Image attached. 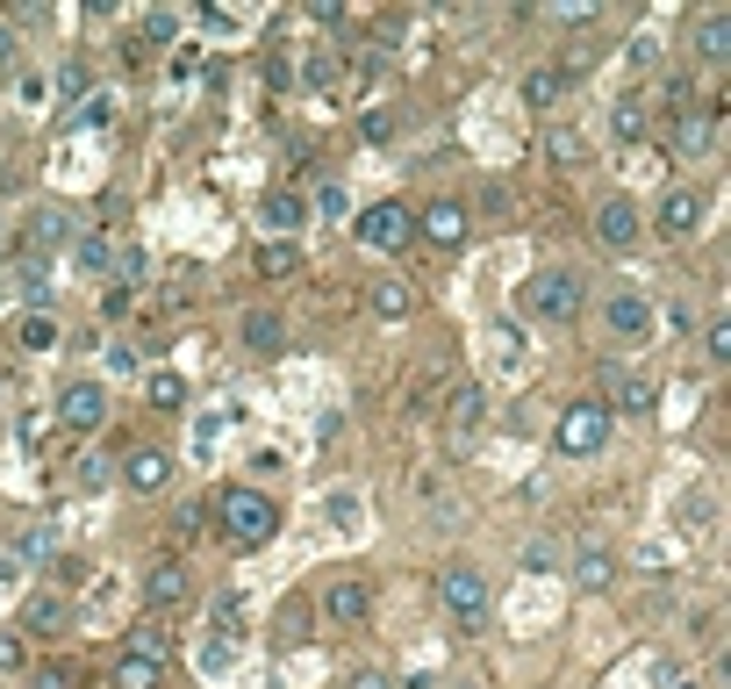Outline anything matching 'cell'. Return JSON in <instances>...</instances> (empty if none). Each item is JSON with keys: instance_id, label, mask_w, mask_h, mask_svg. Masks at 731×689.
Here are the masks:
<instances>
[{"instance_id": "obj_1", "label": "cell", "mask_w": 731, "mask_h": 689, "mask_svg": "<svg viewBox=\"0 0 731 689\" xmlns=\"http://www.w3.org/2000/svg\"><path fill=\"white\" fill-rule=\"evenodd\" d=\"M280 524H288V510H280V496H272V488H258V482H230L216 496V532H222V546H230V553L272 546V539H280Z\"/></svg>"}, {"instance_id": "obj_44", "label": "cell", "mask_w": 731, "mask_h": 689, "mask_svg": "<svg viewBox=\"0 0 731 689\" xmlns=\"http://www.w3.org/2000/svg\"><path fill=\"white\" fill-rule=\"evenodd\" d=\"M108 482H115V460L86 452V460H80V488H108Z\"/></svg>"}, {"instance_id": "obj_19", "label": "cell", "mask_w": 731, "mask_h": 689, "mask_svg": "<svg viewBox=\"0 0 731 689\" xmlns=\"http://www.w3.org/2000/svg\"><path fill=\"white\" fill-rule=\"evenodd\" d=\"M237 344L252 352V360H272V352L288 344V316L272 310V302H252V310L237 316Z\"/></svg>"}, {"instance_id": "obj_22", "label": "cell", "mask_w": 731, "mask_h": 689, "mask_svg": "<svg viewBox=\"0 0 731 689\" xmlns=\"http://www.w3.org/2000/svg\"><path fill=\"white\" fill-rule=\"evenodd\" d=\"M480 424H488V388H480V380H460L452 402H444V431H452V446H466Z\"/></svg>"}, {"instance_id": "obj_48", "label": "cell", "mask_w": 731, "mask_h": 689, "mask_svg": "<svg viewBox=\"0 0 731 689\" xmlns=\"http://www.w3.org/2000/svg\"><path fill=\"white\" fill-rule=\"evenodd\" d=\"M266 86H272V94H288V86H294V58L272 51V58H266Z\"/></svg>"}, {"instance_id": "obj_13", "label": "cell", "mask_w": 731, "mask_h": 689, "mask_svg": "<svg viewBox=\"0 0 731 689\" xmlns=\"http://www.w3.org/2000/svg\"><path fill=\"white\" fill-rule=\"evenodd\" d=\"M58 424L72 431V438H94V431H108V380L80 374L58 388Z\"/></svg>"}, {"instance_id": "obj_26", "label": "cell", "mask_w": 731, "mask_h": 689, "mask_svg": "<svg viewBox=\"0 0 731 689\" xmlns=\"http://www.w3.org/2000/svg\"><path fill=\"white\" fill-rule=\"evenodd\" d=\"M545 158H552V172H588V137L574 122H552L545 130Z\"/></svg>"}, {"instance_id": "obj_17", "label": "cell", "mask_w": 731, "mask_h": 689, "mask_svg": "<svg viewBox=\"0 0 731 689\" xmlns=\"http://www.w3.org/2000/svg\"><path fill=\"white\" fill-rule=\"evenodd\" d=\"M689 58H696V72H724L731 65V8H703V15H696Z\"/></svg>"}, {"instance_id": "obj_11", "label": "cell", "mask_w": 731, "mask_h": 689, "mask_svg": "<svg viewBox=\"0 0 731 689\" xmlns=\"http://www.w3.org/2000/svg\"><path fill=\"white\" fill-rule=\"evenodd\" d=\"M596 316H602V330H610V344H646L653 324H660V310L646 302V288H610L596 302Z\"/></svg>"}, {"instance_id": "obj_2", "label": "cell", "mask_w": 731, "mask_h": 689, "mask_svg": "<svg viewBox=\"0 0 731 689\" xmlns=\"http://www.w3.org/2000/svg\"><path fill=\"white\" fill-rule=\"evenodd\" d=\"M516 310H524L531 324L566 330V324H581V316H588V280H581L574 266H531L524 288H516Z\"/></svg>"}, {"instance_id": "obj_3", "label": "cell", "mask_w": 731, "mask_h": 689, "mask_svg": "<svg viewBox=\"0 0 731 689\" xmlns=\"http://www.w3.org/2000/svg\"><path fill=\"white\" fill-rule=\"evenodd\" d=\"M610 438H617V416L602 396H566L560 416H552V452L560 460H596Z\"/></svg>"}, {"instance_id": "obj_27", "label": "cell", "mask_w": 731, "mask_h": 689, "mask_svg": "<svg viewBox=\"0 0 731 689\" xmlns=\"http://www.w3.org/2000/svg\"><path fill=\"white\" fill-rule=\"evenodd\" d=\"M252 274L258 280H294V274H302V244H280V238L252 244Z\"/></svg>"}, {"instance_id": "obj_23", "label": "cell", "mask_w": 731, "mask_h": 689, "mask_svg": "<svg viewBox=\"0 0 731 689\" xmlns=\"http://www.w3.org/2000/svg\"><path fill=\"white\" fill-rule=\"evenodd\" d=\"M617 575H624V560H617L610 546H581V553H574V575H566V582H574L581 596H610Z\"/></svg>"}, {"instance_id": "obj_21", "label": "cell", "mask_w": 731, "mask_h": 689, "mask_svg": "<svg viewBox=\"0 0 731 689\" xmlns=\"http://www.w3.org/2000/svg\"><path fill=\"white\" fill-rule=\"evenodd\" d=\"M258 223H266L280 244H294V230L308 223V194L302 188H266L258 194Z\"/></svg>"}, {"instance_id": "obj_12", "label": "cell", "mask_w": 731, "mask_h": 689, "mask_svg": "<svg viewBox=\"0 0 731 689\" xmlns=\"http://www.w3.org/2000/svg\"><path fill=\"white\" fill-rule=\"evenodd\" d=\"M596 396L610 402V416H653V410H660V380H653L646 366L602 360V388H596Z\"/></svg>"}, {"instance_id": "obj_49", "label": "cell", "mask_w": 731, "mask_h": 689, "mask_svg": "<svg viewBox=\"0 0 731 689\" xmlns=\"http://www.w3.org/2000/svg\"><path fill=\"white\" fill-rule=\"evenodd\" d=\"M108 116H115V101H108V94H86V101H80V122H94V130H101Z\"/></svg>"}, {"instance_id": "obj_29", "label": "cell", "mask_w": 731, "mask_h": 689, "mask_svg": "<svg viewBox=\"0 0 731 689\" xmlns=\"http://www.w3.org/2000/svg\"><path fill=\"white\" fill-rule=\"evenodd\" d=\"M108 689H166V661L115 654V668H108Z\"/></svg>"}, {"instance_id": "obj_5", "label": "cell", "mask_w": 731, "mask_h": 689, "mask_svg": "<svg viewBox=\"0 0 731 689\" xmlns=\"http://www.w3.org/2000/svg\"><path fill=\"white\" fill-rule=\"evenodd\" d=\"M374 611H380V589L352 568H330V582L316 589V618L330 632H358V625H374Z\"/></svg>"}, {"instance_id": "obj_30", "label": "cell", "mask_w": 731, "mask_h": 689, "mask_svg": "<svg viewBox=\"0 0 731 689\" xmlns=\"http://www.w3.org/2000/svg\"><path fill=\"white\" fill-rule=\"evenodd\" d=\"M144 402H151L158 416H180V410H187V380L172 374V366H151V380H144Z\"/></svg>"}, {"instance_id": "obj_15", "label": "cell", "mask_w": 731, "mask_h": 689, "mask_svg": "<svg viewBox=\"0 0 731 689\" xmlns=\"http://www.w3.org/2000/svg\"><path fill=\"white\" fill-rule=\"evenodd\" d=\"M717 130H724V101H696V108H681V116L667 122V144H674V158H710Z\"/></svg>"}, {"instance_id": "obj_28", "label": "cell", "mask_w": 731, "mask_h": 689, "mask_svg": "<svg viewBox=\"0 0 731 689\" xmlns=\"http://www.w3.org/2000/svg\"><path fill=\"white\" fill-rule=\"evenodd\" d=\"M646 130H653L646 101H638V94H617V101H610V137L631 152V144H646Z\"/></svg>"}, {"instance_id": "obj_45", "label": "cell", "mask_w": 731, "mask_h": 689, "mask_svg": "<svg viewBox=\"0 0 731 689\" xmlns=\"http://www.w3.org/2000/svg\"><path fill=\"white\" fill-rule=\"evenodd\" d=\"M0 72H22V36L8 15H0Z\"/></svg>"}, {"instance_id": "obj_6", "label": "cell", "mask_w": 731, "mask_h": 689, "mask_svg": "<svg viewBox=\"0 0 731 689\" xmlns=\"http://www.w3.org/2000/svg\"><path fill=\"white\" fill-rule=\"evenodd\" d=\"M352 238H358V252H374V258H402V252H416V216H409V202L388 194V202L352 216Z\"/></svg>"}, {"instance_id": "obj_51", "label": "cell", "mask_w": 731, "mask_h": 689, "mask_svg": "<svg viewBox=\"0 0 731 689\" xmlns=\"http://www.w3.org/2000/svg\"><path fill=\"white\" fill-rule=\"evenodd\" d=\"M130 302H136L130 288H108V294H101V316H130Z\"/></svg>"}, {"instance_id": "obj_36", "label": "cell", "mask_w": 731, "mask_h": 689, "mask_svg": "<svg viewBox=\"0 0 731 689\" xmlns=\"http://www.w3.org/2000/svg\"><path fill=\"white\" fill-rule=\"evenodd\" d=\"M703 360L731 366V316H710V324H703Z\"/></svg>"}, {"instance_id": "obj_52", "label": "cell", "mask_w": 731, "mask_h": 689, "mask_svg": "<svg viewBox=\"0 0 731 689\" xmlns=\"http://www.w3.org/2000/svg\"><path fill=\"white\" fill-rule=\"evenodd\" d=\"M674 689H710V675H681V682Z\"/></svg>"}, {"instance_id": "obj_53", "label": "cell", "mask_w": 731, "mask_h": 689, "mask_svg": "<svg viewBox=\"0 0 731 689\" xmlns=\"http://www.w3.org/2000/svg\"><path fill=\"white\" fill-rule=\"evenodd\" d=\"M8 575H15V560H0V582H8Z\"/></svg>"}, {"instance_id": "obj_46", "label": "cell", "mask_w": 731, "mask_h": 689, "mask_svg": "<svg viewBox=\"0 0 731 689\" xmlns=\"http://www.w3.org/2000/svg\"><path fill=\"white\" fill-rule=\"evenodd\" d=\"M631 72H653L660 65V44H653V36H631V58H624Z\"/></svg>"}, {"instance_id": "obj_31", "label": "cell", "mask_w": 731, "mask_h": 689, "mask_svg": "<svg viewBox=\"0 0 731 689\" xmlns=\"http://www.w3.org/2000/svg\"><path fill=\"white\" fill-rule=\"evenodd\" d=\"M122 654H144V661H172V632L158 618H136L130 639H122Z\"/></svg>"}, {"instance_id": "obj_32", "label": "cell", "mask_w": 731, "mask_h": 689, "mask_svg": "<svg viewBox=\"0 0 731 689\" xmlns=\"http://www.w3.org/2000/svg\"><path fill=\"white\" fill-rule=\"evenodd\" d=\"M72 252H80V266H86L94 280L115 274V238H108V230H86V238H72Z\"/></svg>"}, {"instance_id": "obj_43", "label": "cell", "mask_w": 731, "mask_h": 689, "mask_svg": "<svg viewBox=\"0 0 731 689\" xmlns=\"http://www.w3.org/2000/svg\"><path fill=\"white\" fill-rule=\"evenodd\" d=\"M524 568L531 575H552V568H560V546H552V539H531V546H524Z\"/></svg>"}, {"instance_id": "obj_47", "label": "cell", "mask_w": 731, "mask_h": 689, "mask_svg": "<svg viewBox=\"0 0 731 689\" xmlns=\"http://www.w3.org/2000/svg\"><path fill=\"white\" fill-rule=\"evenodd\" d=\"M344 689H402V682H394L388 668H352V675H344Z\"/></svg>"}, {"instance_id": "obj_41", "label": "cell", "mask_w": 731, "mask_h": 689, "mask_svg": "<svg viewBox=\"0 0 731 689\" xmlns=\"http://www.w3.org/2000/svg\"><path fill=\"white\" fill-rule=\"evenodd\" d=\"M308 208H316V216H330V223H338V216H352V202H344V188H338V180L308 194Z\"/></svg>"}, {"instance_id": "obj_55", "label": "cell", "mask_w": 731, "mask_h": 689, "mask_svg": "<svg viewBox=\"0 0 731 689\" xmlns=\"http://www.w3.org/2000/svg\"><path fill=\"white\" fill-rule=\"evenodd\" d=\"M460 689H488V682H460Z\"/></svg>"}, {"instance_id": "obj_56", "label": "cell", "mask_w": 731, "mask_h": 689, "mask_svg": "<svg viewBox=\"0 0 731 689\" xmlns=\"http://www.w3.org/2000/svg\"><path fill=\"white\" fill-rule=\"evenodd\" d=\"M0 388H8V380H0Z\"/></svg>"}, {"instance_id": "obj_4", "label": "cell", "mask_w": 731, "mask_h": 689, "mask_svg": "<svg viewBox=\"0 0 731 689\" xmlns=\"http://www.w3.org/2000/svg\"><path fill=\"white\" fill-rule=\"evenodd\" d=\"M430 589H438V611L460 625V632H480V625H488V603H495L488 568H474V560H444Z\"/></svg>"}, {"instance_id": "obj_35", "label": "cell", "mask_w": 731, "mask_h": 689, "mask_svg": "<svg viewBox=\"0 0 731 689\" xmlns=\"http://www.w3.org/2000/svg\"><path fill=\"white\" fill-rule=\"evenodd\" d=\"M358 137H366V144H394V137H402V116H394L388 101L366 108V116H358Z\"/></svg>"}, {"instance_id": "obj_20", "label": "cell", "mask_w": 731, "mask_h": 689, "mask_svg": "<svg viewBox=\"0 0 731 689\" xmlns=\"http://www.w3.org/2000/svg\"><path fill=\"white\" fill-rule=\"evenodd\" d=\"M65 625H72V596H65V589H36V596L22 603V625H15V632L22 639H58Z\"/></svg>"}, {"instance_id": "obj_38", "label": "cell", "mask_w": 731, "mask_h": 689, "mask_svg": "<svg viewBox=\"0 0 731 689\" xmlns=\"http://www.w3.org/2000/svg\"><path fill=\"white\" fill-rule=\"evenodd\" d=\"M72 682H80L72 661H36V668H29V689H72Z\"/></svg>"}, {"instance_id": "obj_34", "label": "cell", "mask_w": 731, "mask_h": 689, "mask_svg": "<svg viewBox=\"0 0 731 689\" xmlns=\"http://www.w3.org/2000/svg\"><path fill=\"white\" fill-rule=\"evenodd\" d=\"M15 280H22V302H29V310H51V266H44V258H15Z\"/></svg>"}, {"instance_id": "obj_18", "label": "cell", "mask_w": 731, "mask_h": 689, "mask_svg": "<svg viewBox=\"0 0 731 689\" xmlns=\"http://www.w3.org/2000/svg\"><path fill=\"white\" fill-rule=\"evenodd\" d=\"M416 302H424V294L409 288L402 274H374V280H366V316H374V324H409Z\"/></svg>"}, {"instance_id": "obj_10", "label": "cell", "mask_w": 731, "mask_h": 689, "mask_svg": "<svg viewBox=\"0 0 731 689\" xmlns=\"http://www.w3.org/2000/svg\"><path fill=\"white\" fill-rule=\"evenodd\" d=\"M588 238L602 244V252H638V244H646V208L631 202V194H602L596 202V216H588Z\"/></svg>"}, {"instance_id": "obj_7", "label": "cell", "mask_w": 731, "mask_h": 689, "mask_svg": "<svg viewBox=\"0 0 731 689\" xmlns=\"http://www.w3.org/2000/svg\"><path fill=\"white\" fill-rule=\"evenodd\" d=\"M703 216H710V194H703L696 180H674V188L653 202V223H646V230H653L660 244H689V238L703 230Z\"/></svg>"}, {"instance_id": "obj_37", "label": "cell", "mask_w": 731, "mask_h": 689, "mask_svg": "<svg viewBox=\"0 0 731 689\" xmlns=\"http://www.w3.org/2000/svg\"><path fill=\"white\" fill-rule=\"evenodd\" d=\"M22 668H29V639L15 625H0V675H22Z\"/></svg>"}, {"instance_id": "obj_25", "label": "cell", "mask_w": 731, "mask_h": 689, "mask_svg": "<svg viewBox=\"0 0 731 689\" xmlns=\"http://www.w3.org/2000/svg\"><path fill=\"white\" fill-rule=\"evenodd\" d=\"M58 344H65V330H58V316L51 310H22L15 316V352H58Z\"/></svg>"}, {"instance_id": "obj_33", "label": "cell", "mask_w": 731, "mask_h": 689, "mask_svg": "<svg viewBox=\"0 0 731 689\" xmlns=\"http://www.w3.org/2000/svg\"><path fill=\"white\" fill-rule=\"evenodd\" d=\"M308 625H316V596H288V603H280V632H272V639H280V646H302Z\"/></svg>"}, {"instance_id": "obj_9", "label": "cell", "mask_w": 731, "mask_h": 689, "mask_svg": "<svg viewBox=\"0 0 731 689\" xmlns=\"http://www.w3.org/2000/svg\"><path fill=\"white\" fill-rule=\"evenodd\" d=\"M136 589H144V611H151V618L166 625V618H180V611L194 603V568L180 560V553H158L151 568H144V582H136Z\"/></svg>"}, {"instance_id": "obj_50", "label": "cell", "mask_w": 731, "mask_h": 689, "mask_svg": "<svg viewBox=\"0 0 731 689\" xmlns=\"http://www.w3.org/2000/svg\"><path fill=\"white\" fill-rule=\"evenodd\" d=\"M480 208H495V216H510V188H502V180H488V188H480Z\"/></svg>"}, {"instance_id": "obj_24", "label": "cell", "mask_w": 731, "mask_h": 689, "mask_svg": "<svg viewBox=\"0 0 731 689\" xmlns=\"http://www.w3.org/2000/svg\"><path fill=\"white\" fill-rule=\"evenodd\" d=\"M566 94H574V86L560 80V65H552V58H545V65H531V72H524V108H531V116H552V108H560Z\"/></svg>"}, {"instance_id": "obj_14", "label": "cell", "mask_w": 731, "mask_h": 689, "mask_svg": "<svg viewBox=\"0 0 731 689\" xmlns=\"http://www.w3.org/2000/svg\"><path fill=\"white\" fill-rule=\"evenodd\" d=\"M72 244V208H58V202H36L29 216H22V238H15V252L22 258H44L51 266L58 252Z\"/></svg>"}, {"instance_id": "obj_40", "label": "cell", "mask_w": 731, "mask_h": 689, "mask_svg": "<svg viewBox=\"0 0 731 689\" xmlns=\"http://www.w3.org/2000/svg\"><path fill=\"white\" fill-rule=\"evenodd\" d=\"M660 101L674 108V116H681V108H696V80H689V72H667V80H660Z\"/></svg>"}, {"instance_id": "obj_54", "label": "cell", "mask_w": 731, "mask_h": 689, "mask_svg": "<svg viewBox=\"0 0 731 689\" xmlns=\"http://www.w3.org/2000/svg\"><path fill=\"white\" fill-rule=\"evenodd\" d=\"M0 252H8V216H0Z\"/></svg>"}, {"instance_id": "obj_8", "label": "cell", "mask_w": 731, "mask_h": 689, "mask_svg": "<svg viewBox=\"0 0 731 689\" xmlns=\"http://www.w3.org/2000/svg\"><path fill=\"white\" fill-rule=\"evenodd\" d=\"M409 216H416V244H430V252H460V244L474 238V208H466L460 194H430V202H416Z\"/></svg>"}, {"instance_id": "obj_39", "label": "cell", "mask_w": 731, "mask_h": 689, "mask_svg": "<svg viewBox=\"0 0 731 689\" xmlns=\"http://www.w3.org/2000/svg\"><path fill=\"white\" fill-rule=\"evenodd\" d=\"M202 524H208V503H180V510H172V539H180V546L202 539Z\"/></svg>"}, {"instance_id": "obj_16", "label": "cell", "mask_w": 731, "mask_h": 689, "mask_svg": "<svg viewBox=\"0 0 731 689\" xmlns=\"http://www.w3.org/2000/svg\"><path fill=\"white\" fill-rule=\"evenodd\" d=\"M115 482L130 488V496H144V503H151L158 488L172 482V452H166V446H130V452L115 460Z\"/></svg>"}, {"instance_id": "obj_42", "label": "cell", "mask_w": 731, "mask_h": 689, "mask_svg": "<svg viewBox=\"0 0 731 689\" xmlns=\"http://www.w3.org/2000/svg\"><path fill=\"white\" fill-rule=\"evenodd\" d=\"M552 22H560V29H596V22H602V8L574 0V8H552Z\"/></svg>"}]
</instances>
